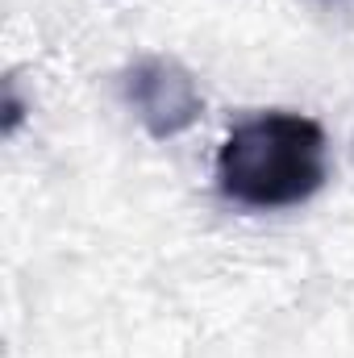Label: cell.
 Masks as SVG:
<instances>
[{
  "label": "cell",
  "mask_w": 354,
  "mask_h": 358,
  "mask_svg": "<svg viewBox=\"0 0 354 358\" xmlns=\"http://www.w3.org/2000/svg\"><path fill=\"white\" fill-rule=\"evenodd\" d=\"M330 179L325 129L304 113L271 108L229 129L217 150V187L242 208H292Z\"/></svg>",
  "instance_id": "1"
},
{
  "label": "cell",
  "mask_w": 354,
  "mask_h": 358,
  "mask_svg": "<svg viewBox=\"0 0 354 358\" xmlns=\"http://www.w3.org/2000/svg\"><path fill=\"white\" fill-rule=\"evenodd\" d=\"M121 92H125V104L134 108V117L146 125L150 138L167 142V138H179L183 129H192L204 113V96L196 88L192 71L167 59V55H146L138 59L125 80H121Z\"/></svg>",
  "instance_id": "2"
}]
</instances>
